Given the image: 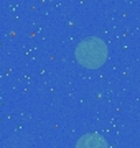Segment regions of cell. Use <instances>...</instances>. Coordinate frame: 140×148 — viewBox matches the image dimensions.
I'll return each mask as SVG.
<instances>
[{
  "label": "cell",
  "mask_w": 140,
  "mask_h": 148,
  "mask_svg": "<svg viewBox=\"0 0 140 148\" xmlns=\"http://www.w3.org/2000/svg\"><path fill=\"white\" fill-rule=\"evenodd\" d=\"M76 148H109L106 138L101 137L99 133H86L82 135L78 143H76Z\"/></svg>",
  "instance_id": "3"
},
{
  "label": "cell",
  "mask_w": 140,
  "mask_h": 148,
  "mask_svg": "<svg viewBox=\"0 0 140 148\" xmlns=\"http://www.w3.org/2000/svg\"><path fill=\"white\" fill-rule=\"evenodd\" d=\"M3 148H35V143L28 133L15 132L3 140Z\"/></svg>",
  "instance_id": "2"
},
{
  "label": "cell",
  "mask_w": 140,
  "mask_h": 148,
  "mask_svg": "<svg viewBox=\"0 0 140 148\" xmlns=\"http://www.w3.org/2000/svg\"><path fill=\"white\" fill-rule=\"evenodd\" d=\"M74 58L82 68L97 69L107 61V46L101 38L97 36L84 38L76 46Z\"/></svg>",
  "instance_id": "1"
}]
</instances>
